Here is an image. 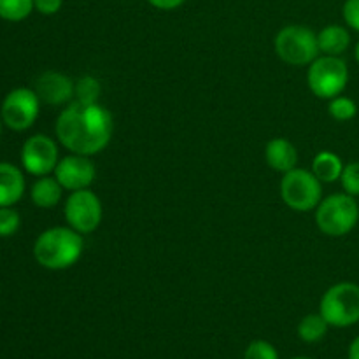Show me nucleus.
<instances>
[{
  "label": "nucleus",
  "instance_id": "obj_1",
  "mask_svg": "<svg viewBox=\"0 0 359 359\" xmlns=\"http://www.w3.org/2000/svg\"><path fill=\"white\" fill-rule=\"evenodd\" d=\"M56 137L74 154L93 156L102 153L112 139V116L98 102H72L60 112L55 125Z\"/></svg>",
  "mask_w": 359,
  "mask_h": 359
},
{
  "label": "nucleus",
  "instance_id": "obj_2",
  "mask_svg": "<svg viewBox=\"0 0 359 359\" xmlns=\"http://www.w3.org/2000/svg\"><path fill=\"white\" fill-rule=\"evenodd\" d=\"M84 241L79 231L70 226H55L42 231L34 244V256L48 270H65L79 262Z\"/></svg>",
  "mask_w": 359,
  "mask_h": 359
},
{
  "label": "nucleus",
  "instance_id": "obj_3",
  "mask_svg": "<svg viewBox=\"0 0 359 359\" xmlns=\"http://www.w3.org/2000/svg\"><path fill=\"white\" fill-rule=\"evenodd\" d=\"M359 221V207L354 196L335 193L316 207V224L328 237H344Z\"/></svg>",
  "mask_w": 359,
  "mask_h": 359
},
{
  "label": "nucleus",
  "instance_id": "obj_4",
  "mask_svg": "<svg viewBox=\"0 0 359 359\" xmlns=\"http://www.w3.org/2000/svg\"><path fill=\"white\" fill-rule=\"evenodd\" d=\"M273 48H276L277 56L283 62L294 67L311 65L321 53L318 44V34H314L311 28L302 27V25L284 27L276 35Z\"/></svg>",
  "mask_w": 359,
  "mask_h": 359
},
{
  "label": "nucleus",
  "instance_id": "obj_5",
  "mask_svg": "<svg viewBox=\"0 0 359 359\" xmlns=\"http://www.w3.org/2000/svg\"><path fill=\"white\" fill-rule=\"evenodd\" d=\"M349 69L339 56H318L309 67L307 83L312 93L323 100L339 97L347 86Z\"/></svg>",
  "mask_w": 359,
  "mask_h": 359
},
{
  "label": "nucleus",
  "instance_id": "obj_6",
  "mask_svg": "<svg viewBox=\"0 0 359 359\" xmlns=\"http://www.w3.org/2000/svg\"><path fill=\"white\" fill-rule=\"evenodd\" d=\"M323 182L305 168L286 172L280 181V196L290 209L298 212L314 210L323 200Z\"/></svg>",
  "mask_w": 359,
  "mask_h": 359
},
{
  "label": "nucleus",
  "instance_id": "obj_7",
  "mask_svg": "<svg viewBox=\"0 0 359 359\" xmlns=\"http://www.w3.org/2000/svg\"><path fill=\"white\" fill-rule=\"evenodd\" d=\"M319 314L330 326L346 328L359 321V286L340 283L330 287L319 305Z\"/></svg>",
  "mask_w": 359,
  "mask_h": 359
},
{
  "label": "nucleus",
  "instance_id": "obj_8",
  "mask_svg": "<svg viewBox=\"0 0 359 359\" xmlns=\"http://www.w3.org/2000/svg\"><path fill=\"white\" fill-rule=\"evenodd\" d=\"M63 216L72 230L86 235L100 226L104 209H102L100 198L86 188L70 193L63 207Z\"/></svg>",
  "mask_w": 359,
  "mask_h": 359
},
{
  "label": "nucleus",
  "instance_id": "obj_9",
  "mask_svg": "<svg viewBox=\"0 0 359 359\" xmlns=\"http://www.w3.org/2000/svg\"><path fill=\"white\" fill-rule=\"evenodd\" d=\"M41 111V100L30 88H16L4 98L0 116L7 128L14 132L28 130L37 119Z\"/></svg>",
  "mask_w": 359,
  "mask_h": 359
},
{
  "label": "nucleus",
  "instance_id": "obj_10",
  "mask_svg": "<svg viewBox=\"0 0 359 359\" xmlns=\"http://www.w3.org/2000/svg\"><path fill=\"white\" fill-rule=\"evenodd\" d=\"M58 161V146L48 135L39 133L30 137L21 147V165L32 175L42 177L49 172H55Z\"/></svg>",
  "mask_w": 359,
  "mask_h": 359
},
{
  "label": "nucleus",
  "instance_id": "obj_11",
  "mask_svg": "<svg viewBox=\"0 0 359 359\" xmlns=\"http://www.w3.org/2000/svg\"><path fill=\"white\" fill-rule=\"evenodd\" d=\"M95 175H97L95 163L90 156H84V154H69L62 158L55 168L56 181L62 184L63 189H69V191L90 188L95 181Z\"/></svg>",
  "mask_w": 359,
  "mask_h": 359
},
{
  "label": "nucleus",
  "instance_id": "obj_12",
  "mask_svg": "<svg viewBox=\"0 0 359 359\" xmlns=\"http://www.w3.org/2000/svg\"><path fill=\"white\" fill-rule=\"evenodd\" d=\"M34 91L44 104L63 105L76 97V83L65 74L49 70L37 77Z\"/></svg>",
  "mask_w": 359,
  "mask_h": 359
},
{
  "label": "nucleus",
  "instance_id": "obj_13",
  "mask_svg": "<svg viewBox=\"0 0 359 359\" xmlns=\"http://www.w3.org/2000/svg\"><path fill=\"white\" fill-rule=\"evenodd\" d=\"M265 160L272 170L286 174V172L297 168L298 151L290 140L277 137V139H272L266 144Z\"/></svg>",
  "mask_w": 359,
  "mask_h": 359
},
{
  "label": "nucleus",
  "instance_id": "obj_14",
  "mask_svg": "<svg viewBox=\"0 0 359 359\" xmlns=\"http://www.w3.org/2000/svg\"><path fill=\"white\" fill-rule=\"evenodd\" d=\"M25 193V177L13 163H0V207H13Z\"/></svg>",
  "mask_w": 359,
  "mask_h": 359
},
{
  "label": "nucleus",
  "instance_id": "obj_15",
  "mask_svg": "<svg viewBox=\"0 0 359 359\" xmlns=\"http://www.w3.org/2000/svg\"><path fill=\"white\" fill-rule=\"evenodd\" d=\"M63 188L56 177H49V175H42L37 181L34 182L30 189V198L41 209H53L55 205H58V202L62 200Z\"/></svg>",
  "mask_w": 359,
  "mask_h": 359
},
{
  "label": "nucleus",
  "instance_id": "obj_16",
  "mask_svg": "<svg viewBox=\"0 0 359 359\" xmlns=\"http://www.w3.org/2000/svg\"><path fill=\"white\" fill-rule=\"evenodd\" d=\"M319 51L330 56H340L351 44V35L340 25H328L318 34Z\"/></svg>",
  "mask_w": 359,
  "mask_h": 359
},
{
  "label": "nucleus",
  "instance_id": "obj_17",
  "mask_svg": "<svg viewBox=\"0 0 359 359\" xmlns=\"http://www.w3.org/2000/svg\"><path fill=\"white\" fill-rule=\"evenodd\" d=\"M344 163L332 151H321L312 161V172L321 182H335L342 175Z\"/></svg>",
  "mask_w": 359,
  "mask_h": 359
},
{
  "label": "nucleus",
  "instance_id": "obj_18",
  "mask_svg": "<svg viewBox=\"0 0 359 359\" xmlns=\"http://www.w3.org/2000/svg\"><path fill=\"white\" fill-rule=\"evenodd\" d=\"M328 326L330 325L321 314H309L298 325V335L307 344L319 342L328 332Z\"/></svg>",
  "mask_w": 359,
  "mask_h": 359
},
{
  "label": "nucleus",
  "instance_id": "obj_19",
  "mask_svg": "<svg viewBox=\"0 0 359 359\" xmlns=\"http://www.w3.org/2000/svg\"><path fill=\"white\" fill-rule=\"evenodd\" d=\"M34 11V0H0V18L6 21H21Z\"/></svg>",
  "mask_w": 359,
  "mask_h": 359
},
{
  "label": "nucleus",
  "instance_id": "obj_20",
  "mask_svg": "<svg viewBox=\"0 0 359 359\" xmlns=\"http://www.w3.org/2000/svg\"><path fill=\"white\" fill-rule=\"evenodd\" d=\"M102 93V86L97 77L83 76L76 81V100L84 104H95Z\"/></svg>",
  "mask_w": 359,
  "mask_h": 359
},
{
  "label": "nucleus",
  "instance_id": "obj_21",
  "mask_svg": "<svg viewBox=\"0 0 359 359\" xmlns=\"http://www.w3.org/2000/svg\"><path fill=\"white\" fill-rule=\"evenodd\" d=\"M328 112L333 119H337V121H349V119H353L354 116H356L358 105L354 104V100H351V98L340 97L339 95V97L330 100Z\"/></svg>",
  "mask_w": 359,
  "mask_h": 359
},
{
  "label": "nucleus",
  "instance_id": "obj_22",
  "mask_svg": "<svg viewBox=\"0 0 359 359\" xmlns=\"http://www.w3.org/2000/svg\"><path fill=\"white\" fill-rule=\"evenodd\" d=\"M340 181H342V188L347 195L359 196V161H353L344 167Z\"/></svg>",
  "mask_w": 359,
  "mask_h": 359
},
{
  "label": "nucleus",
  "instance_id": "obj_23",
  "mask_svg": "<svg viewBox=\"0 0 359 359\" xmlns=\"http://www.w3.org/2000/svg\"><path fill=\"white\" fill-rule=\"evenodd\" d=\"M21 223L20 214L11 207H0V237H11L18 231Z\"/></svg>",
  "mask_w": 359,
  "mask_h": 359
},
{
  "label": "nucleus",
  "instance_id": "obj_24",
  "mask_svg": "<svg viewBox=\"0 0 359 359\" xmlns=\"http://www.w3.org/2000/svg\"><path fill=\"white\" fill-rule=\"evenodd\" d=\"M244 359H279L276 347L265 340H256L245 349Z\"/></svg>",
  "mask_w": 359,
  "mask_h": 359
},
{
  "label": "nucleus",
  "instance_id": "obj_25",
  "mask_svg": "<svg viewBox=\"0 0 359 359\" xmlns=\"http://www.w3.org/2000/svg\"><path fill=\"white\" fill-rule=\"evenodd\" d=\"M344 20L353 30L359 32V0H346L344 4Z\"/></svg>",
  "mask_w": 359,
  "mask_h": 359
},
{
  "label": "nucleus",
  "instance_id": "obj_26",
  "mask_svg": "<svg viewBox=\"0 0 359 359\" xmlns=\"http://www.w3.org/2000/svg\"><path fill=\"white\" fill-rule=\"evenodd\" d=\"M63 6V0H34V7L41 14H46V16H51V14H56Z\"/></svg>",
  "mask_w": 359,
  "mask_h": 359
},
{
  "label": "nucleus",
  "instance_id": "obj_27",
  "mask_svg": "<svg viewBox=\"0 0 359 359\" xmlns=\"http://www.w3.org/2000/svg\"><path fill=\"white\" fill-rule=\"evenodd\" d=\"M153 7L161 11H172V9H177L181 7L186 0H147Z\"/></svg>",
  "mask_w": 359,
  "mask_h": 359
},
{
  "label": "nucleus",
  "instance_id": "obj_28",
  "mask_svg": "<svg viewBox=\"0 0 359 359\" xmlns=\"http://www.w3.org/2000/svg\"><path fill=\"white\" fill-rule=\"evenodd\" d=\"M349 359H359V337L354 339V342L349 347Z\"/></svg>",
  "mask_w": 359,
  "mask_h": 359
},
{
  "label": "nucleus",
  "instance_id": "obj_29",
  "mask_svg": "<svg viewBox=\"0 0 359 359\" xmlns=\"http://www.w3.org/2000/svg\"><path fill=\"white\" fill-rule=\"evenodd\" d=\"M354 55H356V60H358V63H359V42L356 44V51H354Z\"/></svg>",
  "mask_w": 359,
  "mask_h": 359
},
{
  "label": "nucleus",
  "instance_id": "obj_30",
  "mask_svg": "<svg viewBox=\"0 0 359 359\" xmlns=\"http://www.w3.org/2000/svg\"><path fill=\"white\" fill-rule=\"evenodd\" d=\"M2 125H4V121H2V116H0V135H2Z\"/></svg>",
  "mask_w": 359,
  "mask_h": 359
},
{
  "label": "nucleus",
  "instance_id": "obj_31",
  "mask_svg": "<svg viewBox=\"0 0 359 359\" xmlns=\"http://www.w3.org/2000/svg\"><path fill=\"white\" fill-rule=\"evenodd\" d=\"M293 359H311V358H293Z\"/></svg>",
  "mask_w": 359,
  "mask_h": 359
}]
</instances>
